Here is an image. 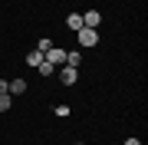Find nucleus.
<instances>
[{"instance_id": "obj_12", "label": "nucleus", "mask_w": 148, "mask_h": 145, "mask_svg": "<svg viewBox=\"0 0 148 145\" xmlns=\"http://www.w3.org/2000/svg\"><path fill=\"white\" fill-rule=\"evenodd\" d=\"M125 145H142V142H138V139H125Z\"/></svg>"}, {"instance_id": "obj_2", "label": "nucleus", "mask_w": 148, "mask_h": 145, "mask_svg": "<svg viewBox=\"0 0 148 145\" xmlns=\"http://www.w3.org/2000/svg\"><path fill=\"white\" fill-rule=\"evenodd\" d=\"M59 79H63V86H76L79 69H76V66H63V69H59Z\"/></svg>"}, {"instance_id": "obj_7", "label": "nucleus", "mask_w": 148, "mask_h": 145, "mask_svg": "<svg viewBox=\"0 0 148 145\" xmlns=\"http://www.w3.org/2000/svg\"><path fill=\"white\" fill-rule=\"evenodd\" d=\"M10 92H13V96H23V92H27V79H13L10 82Z\"/></svg>"}, {"instance_id": "obj_4", "label": "nucleus", "mask_w": 148, "mask_h": 145, "mask_svg": "<svg viewBox=\"0 0 148 145\" xmlns=\"http://www.w3.org/2000/svg\"><path fill=\"white\" fill-rule=\"evenodd\" d=\"M102 23V13L99 10H89V13H82V27H89V30H95Z\"/></svg>"}, {"instance_id": "obj_3", "label": "nucleus", "mask_w": 148, "mask_h": 145, "mask_svg": "<svg viewBox=\"0 0 148 145\" xmlns=\"http://www.w3.org/2000/svg\"><path fill=\"white\" fill-rule=\"evenodd\" d=\"M46 63H53V66H63V63H66V49H59V46L46 49Z\"/></svg>"}, {"instance_id": "obj_5", "label": "nucleus", "mask_w": 148, "mask_h": 145, "mask_svg": "<svg viewBox=\"0 0 148 145\" xmlns=\"http://www.w3.org/2000/svg\"><path fill=\"white\" fill-rule=\"evenodd\" d=\"M66 27L73 30V33H79V30H82V13H69V16H66Z\"/></svg>"}, {"instance_id": "obj_11", "label": "nucleus", "mask_w": 148, "mask_h": 145, "mask_svg": "<svg viewBox=\"0 0 148 145\" xmlns=\"http://www.w3.org/2000/svg\"><path fill=\"white\" fill-rule=\"evenodd\" d=\"M79 59H82V56L73 49V53H66V66H79Z\"/></svg>"}, {"instance_id": "obj_9", "label": "nucleus", "mask_w": 148, "mask_h": 145, "mask_svg": "<svg viewBox=\"0 0 148 145\" xmlns=\"http://www.w3.org/2000/svg\"><path fill=\"white\" fill-rule=\"evenodd\" d=\"M10 92H0V112H10Z\"/></svg>"}, {"instance_id": "obj_6", "label": "nucleus", "mask_w": 148, "mask_h": 145, "mask_svg": "<svg viewBox=\"0 0 148 145\" xmlns=\"http://www.w3.org/2000/svg\"><path fill=\"white\" fill-rule=\"evenodd\" d=\"M43 59H46V56H43L40 49H30V53H27V66H33V69H36V66L43 63Z\"/></svg>"}, {"instance_id": "obj_8", "label": "nucleus", "mask_w": 148, "mask_h": 145, "mask_svg": "<svg viewBox=\"0 0 148 145\" xmlns=\"http://www.w3.org/2000/svg\"><path fill=\"white\" fill-rule=\"evenodd\" d=\"M36 69H40V76H53V73H56V66H53V63H46V59H43V63L36 66Z\"/></svg>"}, {"instance_id": "obj_10", "label": "nucleus", "mask_w": 148, "mask_h": 145, "mask_svg": "<svg viewBox=\"0 0 148 145\" xmlns=\"http://www.w3.org/2000/svg\"><path fill=\"white\" fill-rule=\"evenodd\" d=\"M36 49H40V53H43V56H46V49H53V40H49V36H43V40H40V43H36Z\"/></svg>"}, {"instance_id": "obj_1", "label": "nucleus", "mask_w": 148, "mask_h": 145, "mask_svg": "<svg viewBox=\"0 0 148 145\" xmlns=\"http://www.w3.org/2000/svg\"><path fill=\"white\" fill-rule=\"evenodd\" d=\"M76 40H79V46H95V43H99V33L89 30V27H82L79 33H76Z\"/></svg>"}, {"instance_id": "obj_13", "label": "nucleus", "mask_w": 148, "mask_h": 145, "mask_svg": "<svg viewBox=\"0 0 148 145\" xmlns=\"http://www.w3.org/2000/svg\"><path fill=\"white\" fill-rule=\"evenodd\" d=\"M76 145H86V142H76Z\"/></svg>"}]
</instances>
